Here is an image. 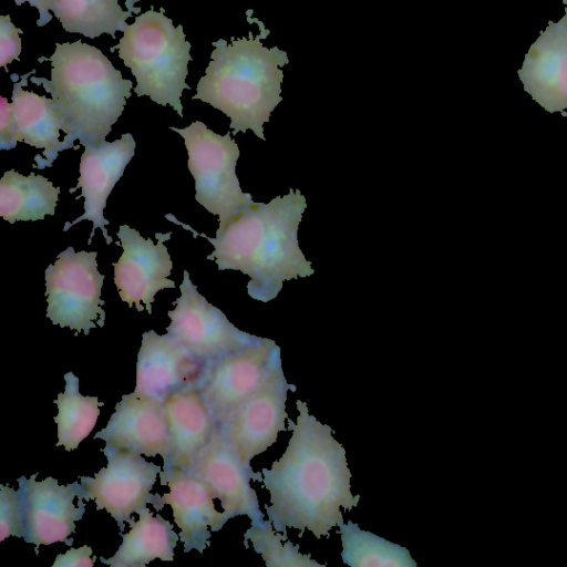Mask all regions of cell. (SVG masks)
Wrapping results in <instances>:
<instances>
[{
    "label": "cell",
    "mask_w": 567,
    "mask_h": 567,
    "mask_svg": "<svg viewBox=\"0 0 567 567\" xmlns=\"http://www.w3.org/2000/svg\"><path fill=\"white\" fill-rule=\"evenodd\" d=\"M297 422L289 420L292 435L286 452L270 468H262L264 486L270 494L266 512L276 532L287 537V528L306 529L317 538L329 537L343 523L341 507L357 506L360 495L351 492V473L343 446L332 429L309 414L297 400Z\"/></svg>",
    "instance_id": "6da1fadb"
},
{
    "label": "cell",
    "mask_w": 567,
    "mask_h": 567,
    "mask_svg": "<svg viewBox=\"0 0 567 567\" xmlns=\"http://www.w3.org/2000/svg\"><path fill=\"white\" fill-rule=\"evenodd\" d=\"M307 208L299 189H289L268 204L252 203L236 214L216 237L198 234L172 214L166 219L183 226L195 236L206 238L214 247L208 260L219 270H239L250 277L248 295L259 301L275 299L285 280L313 275L315 270L299 247L298 228Z\"/></svg>",
    "instance_id": "7a4b0ae2"
},
{
    "label": "cell",
    "mask_w": 567,
    "mask_h": 567,
    "mask_svg": "<svg viewBox=\"0 0 567 567\" xmlns=\"http://www.w3.org/2000/svg\"><path fill=\"white\" fill-rule=\"evenodd\" d=\"M42 61L51 62V80L30 81L52 96L65 133L63 150L73 147L75 140L83 146L105 141L131 96L132 81L123 79L100 49L81 40L55 43L53 54Z\"/></svg>",
    "instance_id": "3957f363"
},
{
    "label": "cell",
    "mask_w": 567,
    "mask_h": 567,
    "mask_svg": "<svg viewBox=\"0 0 567 567\" xmlns=\"http://www.w3.org/2000/svg\"><path fill=\"white\" fill-rule=\"evenodd\" d=\"M259 34L213 42L212 61L200 78L193 100H202L230 118L233 134L251 130L262 141L264 123L281 102V68L289 63L286 51L266 48L261 39L270 33L256 19Z\"/></svg>",
    "instance_id": "277c9868"
},
{
    "label": "cell",
    "mask_w": 567,
    "mask_h": 567,
    "mask_svg": "<svg viewBox=\"0 0 567 567\" xmlns=\"http://www.w3.org/2000/svg\"><path fill=\"white\" fill-rule=\"evenodd\" d=\"M190 47L183 25L174 27L163 8L157 12L152 6L128 24L120 43L110 51L117 49L124 65L131 69L137 96L147 95L163 106L169 104L182 117L181 96L184 89L190 90L186 83Z\"/></svg>",
    "instance_id": "5b68a950"
},
{
    "label": "cell",
    "mask_w": 567,
    "mask_h": 567,
    "mask_svg": "<svg viewBox=\"0 0 567 567\" xmlns=\"http://www.w3.org/2000/svg\"><path fill=\"white\" fill-rule=\"evenodd\" d=\"M185 142L188 169L195 181V199L219 217L224 227L236 214L254 203L244 193L236 175L240 152L230 133L219 135L203 122L195 121L185 128L169 127Z\"/></svg>",
    "instance_id": "8992f818"
},
{
    "label": "cell",
    "mask_w": 567,
    "mask_h": 567,
    "mask_svg": "<svg viewBox=\"0 0 567 567\" xmlns=\"http://www.w3.org/2000/svg\"><path fill=\"white\" fill-rule=\"evenodd\" d=\"M96 251L75 252L68 247L45 270L47 317L53 324L89 334L94 323L103 327L101 290L104 275L97 270Z\"/></svg>",
    "instance_id": "52a82bcc"
},
{
    "label": "cell",
    "mask_w": 567,
    "mask_h": 567,
    "mask_svg": "<svg viewBox=\"0 0 567 567\" xmlns=\"http://www.w3.org/2000/svg\"><path fill=\"white\" fill-rule=\"evenodd\" d=\"M280 361V348L267 338L208 360L197 385L215 422L224 426Z\"/></svg>",
    "instance_id": "ba28073f"
},
{
    "label": "cell",
    "mask_w": 567,
    "mask_h": 567,
    "mask_svg": "<svg viewBox=\"0 0 567 567\" xmlns=\"http://www.w3.org/2000/svg\"><path fill=\"white\" fill-rule=\"evenodd\" d=\"M101 451L107 458V465L95 473L94 477H80L78 498L93 499L96 509H105L116 520L122 533L124 522L132 523V514H138L146 504L161 511V496L151 491L162 468L133 451L110 445Z\"/></svg>",
    "instance_id": "9c48e42d"
},
{
    "label": "cell",
    "mask_w": 567,
    "mask_h": 567,
    "mask_svg": "<svg viewBox=\"0 0 567 567\" xmlns=\"http://www.w3.org/2000/svg\"><path fill=\"white\" fill-rule=\"evenodd\" d=\"M197 287L184 270L183 282L179 286L181 297L173 303L174 310L167 312L171 323L167 333L183 344L202 362L240 349L258 337L237 329L221 310L208 303L198 293Z\"/></svg>",
    "instance_id": "30bf717a"
},
{
    "label": "cell",
    "mask_w": 567,
    "mask_h": 567,
    "mask_svg": "<svg viewBox=\"0 0 567 567\" xmlns=\"http://www.w3.org/2000/svg\"><path fill=\"white\" fill-rule=\"evenodd\" d=\"M37 475L18 478L23 506V538L35 545V554H39L40 545L63 542L72 546L73 539L69 537L75 533V522L85 513L83 498H78L79 506L73 504L80 495V484L59 485L51 476L38 482Z\"/></svg>",
    "instance_id": "8fae6325"
},
{
    "label": "cell",
    "mask_w": 567,
    "mask_h": 567,
    "mask_svg": "<svg viewBox=\"0 0 567 567\" xmlns=\"http://www.w3.org/2000/svg\"><path fill=\"white\" fill-rule=\"evenodd\" d=\"M278 361L258 389L223 426L241 462L251 468L254 456L271 446L285 431L286 400L289 388Z\"/></svg>",
    "instance_id": "7c38bea8"
},
{
    "label": "cell",
    "mask_w": 567,
    "mask_h": 567,
    "mask_svg": "<svg viewBox=\"0 0 567 567\" xmlns=\"http://www.w3.org/2000/svg\"><path fill=\"white\" fill-rule=\"evenodd\" d=\"M172 231L156 233L157 244L151 238L144 239L140 233L127 225L120 226L117 237L123 248L117 262H113L114 282L121 299L137 311L146 307L152 313V303L157 291L175 288V282L167 279L173 262L164 243L171 238Z\"/></svg>",
    "instance_id": "4fadbf2b"
},
{
    "label": "cell",
    "mask_w": 567,
    "mask_h": 567,
    "mask_svg": "<svg viewBox=\"0 0 567 567\" xmlns=\"http://www.w3.org/2000/svg\"><path fill=\"white\" fill-rule=\"evenodd\" d=\"M187 471L208 484L229 518L239 515H246L251 520L264 518L257 494L250 486L256 473L244 465L221 425H216L209 442Z\"/></svg>",
    "instance_id": "5bb4252c"
},
{
    "label": "cell",
    "mask_w": 567,
    "mask_h": 567,
    "mask_svg": "<svg viewBox=\"0 0 567 567\" xmlns=\"http://www.w3.org/2000/svg\"><path fill=\"white\" fill-rule=\"evenodd\" d=\"M34 72L21 75L20 82L13 80L11 103L0 96V148H13L17 142L43 148V168L51 166L63 151V143L59 141L62 120L52 99L23 90Z\"/></svg>",
    "instance_id": "9a60e30c"
},
{
    "label": "cell",
    "mask_w": 567,
    "mask_h": 567,
    "mask_svg": "<svg viewBox=\"0 0 567 567\" xmlns=\"http://www.w3.org/2000/svg\"><path fill=\"white\" fill-rule=\"evenodd\" d=\"M161 485L169 487L159 498L161 509L171 505L176 525L179 527V540L184 553L192 549L200 554L210 546V532H218L229 519L228 515L215 508L214 494L208 484L192 472L163 466L159 472Z\"/></svg>",
    "instance_id": "2e32d148"
},
{
    "label": "cell",
    "mask_w": 567,
    "mask_h": 567,
    "mask_svg": "<svg viewBox=\"0 0 567 567\" xmlns=\"http://www.w3.org/2000/svg\"><path fill=\"white\" fill-rule=\"evenodd\" d=\"M134 153L135 141L130 133L123 134L120 140L114 142L103 141L100 144L84 145L78 185L70 189V193H74L78 188L82 189L76 199L84 197V213L74 221L65 223L64 231L79 221L89 219L93 223L89 244H91L97 227L101 228L106 244H112L113 239L105 228L110 221L104 218L103 210L109 195L122 177Z\"/></svg>",
    "instance_id": "e0dca14e"
},
{
    "label": "cell",
    "mask_w": 567,
    "mask_h": 567,
    "mask_svg": "<svg viewBox=\"0 0 567 567\" xmlns=\"http://www.w3.org/2000/svg\"><path fill=\"white\" fill-rule=\"evenodd\" d=\"M518 76L525 92L547 112L567 110V13L549 21L525 55Z\"/></svg>",
    "instance_id": "ac0fdd59"
},
{
    "label": "cell",
    "mask_w": 567,
    "mask_h": 567,
    "mask_svg": "<svg viewBox=\"0 0 567 567\" xmlns=\"http://www.w3.org/2000/svg\"><path fill=\"white\" fill-rule=\"evenodd\" d=\"M203 365L204 362L168 333L144 332L133 393L164 402L171 393L197 380Z\"/></svg>",
    "instance_id": "d6986e66"
},
{
    "label": "cell",
    "mask_w": 567,
    "mask_h": 567,
    "mask_svg": "<svg viewBox=\"0 0 567 567\" xmlns=\"http://www.w3.org/2000/svg\"><path fill=\"white\" fill-rule=\"evenodd\" d=\"M106 445L146 456L168 454V433L163 402L134 393L122 395L106 426L94 435Z\"/></svg>",
    "instance_id": "ffe728a7"
},
{
    "label": "cell",
    "mask_w": 567,
    "mask_h": 567,
    "mask_svg": "<svg viewBox=\"0 0 567 567\" xmlns=\"http://www.w3.org/2000/svg\"><path fill=\"white\" fill-rule=\"evenodd\" d=\"M197 380L177 389L163 402L168 433V454L163 466L189 470L217 425Z\"/></svg>",
    "instance_id": "44dd1931"
},
{
    "label": "cell",
    "mask_w": 567,
    "mask_h": 567,
    "mask_svg": "<svg viewBox=\"0 0 567 567\" xmlns=\"http://www.w3.org/2000/svg\"><path fill=\"white\" fill-rule=\"evenodd\" d=\"M152 514L147 507L141 509L140 519L130 523L131 530L118 533L123 542L117 551L107 559L100 557V560L112 567H144L155 558L172 561L179 536L169 520Z\"/></svg>",
    "instance_id": "7402d4cb"
},
{
    "label": "cell",
    "mask_w": 567,
    "mask_h": 567,
    "mask_svg": "<svg viewBox=\"0 0 567 567\" xmlns=\"http://www.w3.org/2000/svg\"><path fill=\"white\" fill-rule=\"evenodd\" d=\"M59 193L60 188L42 175L7 171L0 179V216L11 224L43 219L54 215Z\"/></svg>",
    "instance_id": "603a6c76"
},
{
    "label": "cell",
    "mask_w": 567,
    "mask_h": 567,
    "mask_svg": "<svg viewBox=\"0 0 567 567\" xmlns=\"http://www.w3.org/2000/svg\"><path fill=\"white\" fill-rule=\"evenodd\" d=\"M135 1L138 0H127L128 10L124 11L117 0H58L53 12L68 32L90 39L107 33L115 39V31L127 29L126 19L132 11H141L133 7Z\"/></svg>",
    "instance_id": "cb8c5ba5"
},
{
    "label": "cell",
    "mask_w": 567,
    "mask_h": 567,
    "mask_svg": "<svg viewBox=\"0 0 567 567\" xmlns=\"http://www.w3.org/2000/svg\"><path fill=\"white\" fill-rule=\"evenodd\" d=\"M341 558L351 567H416L410 551L349 520L340 526Z\"/></svg>",
    "instance_id": "d4e9b609"
},
{
    "label": "cell",
    "mask_w": 567,
    "mask_h": 567,
    "mask_svg": "<svg viewBox=\"0 0 567 567\" xmlns=\"http://www.w3.org/2000/svg\"><path fill=\"white\" fill-rule=\"evenodd\" d=\"M64 380L65 390L54 400L59 409L54 417L58 424L56 445L72 451L92 432L100 415V406L104 403L97 396H83L79 391V378L73 372L65 373Z\"/></svg>",
    "instance_id": "484cf974"
},
{
    "label": "cell",
    "mask_w": 567,
    "mask_h": 567,
    "mask_svg": "<svg viewBox=\"0 0 567 567\" xmlns=\"http://www.w3.org/2000/svg\"><path fill=\"white\" fill-rule=\"evenodd\" d=\"M270 520H251L250 528L244 534L245 543L250 540L256 553L260 554L267 567H324L299 551L288 537L276 534Z\"/></svg>",
    "instance_id": "4316f807"
},
{
    "label": "cell",
    "mask_w": 567,
    "mask_h": 567,
    "mask_svg": "<svg viewBox=\"0 0 567 567\" xmlns=\"http://www.w3.org/2000/svg\"><path fill=\"white\" fill-rule=\"evenodd\" d=\"M23 506L19 491L0 485V542L9 536L23 537Z\"/></svg>",
    "instance_id": "83f0119b"
},
{
    "label": "cell",
    "mask_w": 567,
    "mask_h": 567,
    "mask_svg": "<svg viewBox=\"0 0 567 567\" xmlns=\"http://www.w3.org/2000/svg\"><path fill=\"white\" fill-rule=\"evenodd\" d=\"M23 31L14 27L10 16H0V65L6 68L21 53L20 35Z\"/></svg>",
    "instance_id": "f1b7e54d"
},
{
    "label": "cell",
    "mask_w": 567,
    "mask_h": 567,
    "mask_svg": "<svg viewBox=\"0 0 567 567\" xmlns=\"http://www.w3.org/2000/svg\"><path fill=\"white\" fill-rule=\"evenodd\" d=\"M93 550L84 545L80 548H71L65 554H59L52 567H92L94 559L91 558Z\"/></svg>",
    "instance_id": "f546056e"
},
{
    "label": "cell",
    "mask_w": 567,
    "mask_h": 567,
    "mask_svg": "<svg viewBox=\"0 0 567 567\" xmlns=\"http://www.w3.org/2000/svg\"><path fill=\"white\" fill-rule=\"evenodd\" d=\"M58 0H14L17 6L24 2H29L31 7H35L40 13V18L37 20V25L42 27L51 21L52 16L49 10H53Z\"/></svg>",
    "instance_id": "4dcf8cb0"
},
{
    "label": "cell",
    "mask_w": 567,
    "mask_h": 567,
    "mask_svg": "<svg viewBox=\"0 0 567 567\" xmlns=\"http://www.w3.org/2000/svg\"><path fill=\"white\" fill-rule=\"evenodd\" d=\"M563 2H564L565 4H567V0H563ZM565 12L567 13V7H566V9H565Z\"/></svg>",
    "instance_id": "1f68e13d"
}]
</instances>
